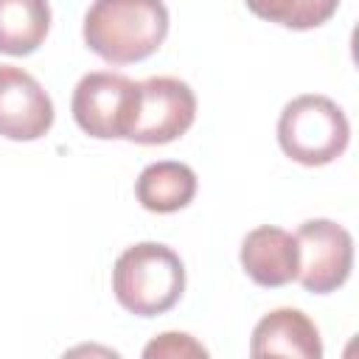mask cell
Here are the masks:
<instances>
[{"label": "cell", "mask_w": 359, "mask_h": 359, "mask_svg": "<svg viewBox=\"0 0 359 359\" xmlns=\"http://www.w3.org/2000/svg\"><path fill=\"white\" fill-rule=\"evenodd\" d=\"M143 356L146 359H154V356H168V359H185V356H208V348L202 342H196L191 334H182V331H165L160 334L157 339H151L146 348H143Z\"/></svg>", "instance_id": "obj_13"}, {"label": "cell", "mask_w": 359, "mask_h": 359, "mask_svg": "<svg viewBox=\"0 0 359 359\" xmlns=\"http://www.w3.org/2000/svg\"><path fill=\"white\" fill-rule=\"evenodd\" d=\"M137 107V81L123 73L95 70L79 79L73 90V118L81 132L98 140L126 137Z\"/></svg>", "instance_id": "obj_4"}, {"label": "cell", "mask_w": 359, "mask_h": 359, "mask_svg": "<svg viewBox=\"0 0 359 359\" xmlns=\"http://www.w3.org/2000/svg\"><path fill=\"white\" fill-rule=\"evenodd\" d=\"M112 292L118 303L137 317L165 314L185 292L182 258L157 241L132 244L112 266Z\"/></svg>", "instance_id": "obj_2"}, {"label": "cell", "mask_w": 359, "mask_h": 359, "mask_svg": "<svg viewBox=\"0 0 359 359\" xmlns=\"http://www.w3.org/2000/svg\"><path fill=\"white\" fill-rule=\"evenodd\" d=\"M50 28L48 0H0V53H34Z\"/></svg>", "instance_id": "obj_11"}, {"label": "cell", "mask_w": 359, "mask_h": 359, "mask_svg": "<svg viewBox=\"0 0 359 359\" xmlns=\"http://www.w3.org/2000/svg\"><path fill=\"white\" fill-rule=\"evenodd\" d=\"M53 126V101L45 87L14 65H0V135L36 140Z\"/></svg>", "instance_id": "obj_7"}, {"label": "cell", "mask_w": 359, "mask_h": 359, "mask_svg": "<svg viewBox=\"0 0 359 359\" xmlns=\"http://www.w3.org/2000/svg\"><path fill=\"white\" fill-rule=\"evenodd\" d=\"M351 140V123L328 95H297L278 118V143L300 165L334 163Z\"/></svg>", "instance_id": "obj_3"}, {"label": "cell", "mask_w": 359, "mask_h": 359, "mask_svg": "<svg viewBox=\"0 0 359 359\" xmlns=\"http://www.w3.org/2000/svg\"><path fill=\"white\" fill-rule=\"evenodd\" d=\"M244 3L255 17L278 22L292 31L317 28L328 22L339 8V0H244Z\"/></svg>", "instance_id": "obj_12"}, {"label": "cell", "mask_w": 359, "mask_h": 359, "mask_svg": "<svg viewBox=\"0 0 359 359\" xmlns=\"http://www.w3.org/2000/svg\"><path fill=\"white\" fill-rule=\"evenodd\" d=\"M196 118L194 90L174 76H151L137 81V107L126 140L163 146L182 137Z\"/></svg>", "instance_id": "obj_5"}, {"label": "cell", "mask_w": 359, "mask_h": 359, "mask_svg": "<svg viewBox=\"0 0 359 359\" xmlns=\"http://www.w3.org/2000/svg\"><path fill=\"white\" fill-rule=\"evenodd\" d=\"M168 34L163 0H93L84 14L87 48L109 65L149 59Z\"/></svg>", "instance_id": "obj_1"}, {"label": "cell", "mask_w": 359, "mask_h": 359, "mask_svg": "<svg viewBox=\"0 0 359 359\" xmlns=\"http://www.w3.org/2000/svg\"><path fill=\"white\" fill-rule=\"evenodd\" d=\"M300 247L297 280L311 294L337 292L353 266V238L331 219H309L294 233Z\"/></svg>", "instance_id": "obj_6"}, {"label": "cell", "mask_w": 359, "mask_h": 359, "mask_svg": "<svg viewBox=\"0 0 359 359\" xmlns=\"http://www.w3.org/2000/svg\"><path fill=\"white\" fill-rule=\"evenodd\" d=\"M238 258H241L247 278L266 289L286 286L297 280V272H300L297 238L289 230L272 227V224H261L250 230L241 241Z\"/></svg>", "instance_id": "obj_8"}, {"label": "cell", "mask_w": 359, "mask_h": 359, "mask_svg": "<svg viewBox=\"0 0 359 359\" xmlns=\"http://www.w3.org/2000/svg\"><path fill=\"white\" fill-rule=\"evenodd\" d=\"M250 353L264 356H292V359H320L323 339L309 314L300 309H275L258 320L250 339Z\"/></svg>", "instance_id": "obj_9"}, {"label": "cell", "mask_w": 359, "mask_h": 359, "mask_svg": "<svg viewBox=\"0 0 359 359\" xmlns=\"http://www.w3.org/2000/svg\"><path fill=\"white\" fill-rule=\"evenodd\" d=\"M135 196L151 213L182 210L196 196V174L191 165L177 160L151 163L135 180Z\"/></svg>", "instance_id": "obj_10"}]
</instances>
